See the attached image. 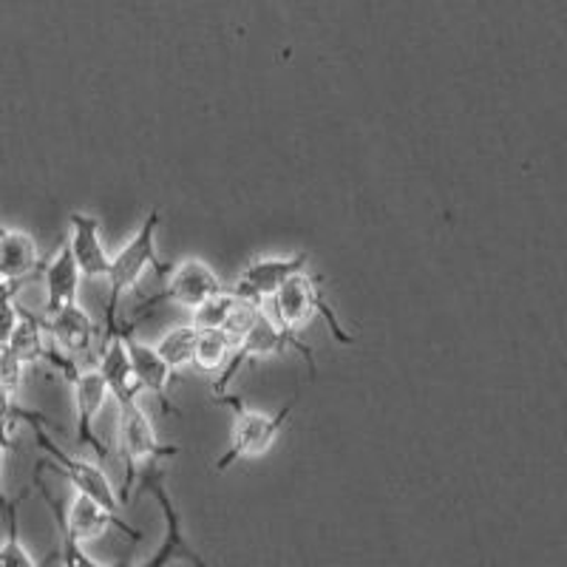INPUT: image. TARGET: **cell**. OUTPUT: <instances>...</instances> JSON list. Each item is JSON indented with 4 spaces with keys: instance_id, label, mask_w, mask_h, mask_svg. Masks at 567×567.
Here are the masks:
<instances>
[{
    "instance_id": "6da1fadb",
    "label": "cell",
    "mask_w": 567,
    "mask_h": 567,
    "mask_svg": "<svg viewBox=\"0 0 567 567\" xmlns=\"http://www.w3.org/2000/svg\"><path fill=\"white\" fill-rule=\"evenodd\" d=\"M159 219L162 213L159 207H154V210L142 219L140 230H136L134 239L128 241V245L123 247V250L116 252V256H111V267H109V303H105V338L111 336H120V332H125V323L123 329H120V323H116V310H120V298L125 296L128 290H134L136 284H140V278L145 276L148 270H156V272H168V267L162 265L159 258H156V227H159Z\"/></svg>"
},
{
    "instance_id": "7a4b0ae2",
    "label": "cell",
    "mask_w": 567,
    "mask_h": 567,
    "mask_svg": "<svg viewBox=\"0 0 567 567\" xmlns=\"http://www.w3.org/2000/svg\"><path fill=\"white\" fill-rule=\"evenodd\" d=\"M298 400H301V392L292 394L276 414L256 412V409H247L239 398H227L225 403H230L236 409V420H233V432H230V445L225 449L216 463H213V471H227L233 463L247 457H265L276 445L278 434H281L284 423L290 420V414L296 412Z\"/></svg>"
},
{
    "instance_id": "3957f363",
    "label": "cell",
    "mask_w": 567,
    "mask_h": 567,
    "mask_svg": "<svg viewBox=\"0 0 567 567\" xmlns=\"http://www.w3.org/2000/svg\"><path fill=\"white\" fill-rule=\"evenodd\" d=\"M23 420H27V423H32L34 440H38L40 452L45 454V460L52 463L54 471H60L63 477H69V483L74 485V491H78L80 496H89V499H94L97 505H103V508L111 511V514H120V505H123V499L116 496L114 485H111V480L105 477V471L100 468V465L85 463V460L65 454L63 449H60V445L49 437V432H45L49 417H43L40 412H29V409H23Z\"/></svg>"
},
{
    "instance_id": "277c9868",
    "label": "cell",
    "mask_w": 567,
    "mask_h": 567,
    "mask_svg": "<svg viewBox=\"0 0 567 567\" xmlns=\"http://www.w3.org/2000/svg\"><path fill=\"white\" fill-rule=\"evenodd\" d=\"M116 434H120V452H123L125 463V485H123V503H128L131 485L140 474L148 468H156L159 460L174 457L179 449L176 445H165L156 437L151 417L140 409V403H128V406H116Z\"/></svg>"
},
{
    "instance_id": "5b68a950",
    "label": "cell",
    "mask_w": 567,
    "mask_h": 567,
    "mask_svg": "<svg viewBox=\"0 0 567 567\" xmlns=\"http://www.w3.org/2000/svg\"><path fill=\"white\" fill-rule=\"evenodd\" d=\"M318 312H321L323 321L332 329V336H336L343 347H349V343L354 341L347 329L338 323L336 310H332L327 303V298H323L321 278L298 272V276H292L290 281L284 284L281 290L272 296V321L281 329H287V332H292V336H298V327L310 321L312 316H318Z\"/></svg>"
},
{
    "instance_id": "8992f818",
    "label": "cell",
    "mask_w": 567,
    "mask_h": 567,
    "mask_svg": "<svg viewBox=\"0 0 567 567\" xmlns=\"http://www.w3.org/2000/svg\"><path fill=\"white\" fill-rule=\"evenodd\" d=\"M287 349H296V352H301L303 358L310 361L312 372H316V354H312V349L307 347L301 338L278 327L270 316L258 318V323L252 327L250 336H247L239 347L233 349L230 363H227L225 372L219 374V381H216V394H219V400L227 398V389L233 386V381L239 378V372L247 367V363L256 361V358H267V354L287 352Z\"/></svg>"
},
{
    "instance_id": "52a82bcc",
    "label": "cell",
    "mask_w": 567,
    "mask_h": 567,
    "mask_svg": "<svg viewBox=\"0 0 567 567\" xmlns=\"http://www.w3.org/2000/svg\"><path fill=\"white\" fill-rule=\"evenodd\" d=\"M34 477H38V474H34ZM38 488H40V494H43L45 503H49V508H52L54 519H58V530L69 534L71 539L80 542V545L89 539H97V536L105 534L109 528H116L123 536H128L131 542L142 539V530H136L134 525L125 523L120 514H111V511H105L103 505H97L94 499H89V496L74 494L69 511H63L58 505V499L52 496V491L45 488V483L40 477H38Z\"/></svg>"
},
{
    "instance_id": "ba28073f",
    "label": "cell",
    "mask_w": 567,
    "mask_h": 567,
    "mask_svg": "<svg viewBox=\"0 0 567 567\" xmlns=\"http://www.w3.org/2000/svg\"><path fill=\"white\" fill-rule=\"evenodd\" d=\"M307 265H310V250H298L290 256H256L247 261L230 292L245 301L261 303L265 298L276 296L292 276L307 270Z\"/></svg>"
},
{
    "instance_id": "9c48e42d",
    "label": "cell",
    "mask_w": 567,
    "mask_h": 567,
    "mask_svg": "<svg viewBox=\"0 0 567 567\" xmlns=\"http://www.w3.org/2000/svg\"><path fill=\"white\" fill-rule=\"evenodd\" d=\"M65 378L71 381V394H74V417H78V425H74V432H78V443L89 445L94 449L100 460H109L111 452L109 445L100 440V434L94 432V423H97L100 412H103L105 400H109V386L100 378L97 367L94 369H78L71 367L65 372Z\"/></svg>"
},
{
    "instance_id": "30bf717a",
    "label": "cell",
    "mask_w": 567,
    "mask_h": 567,
    "mask_svg": "<svg viewBox=\"0 0 567 567\" xmlns=\"http://www.w3.org/2000/svg\"><path fill=\"white\" fill-rule=\"evenodd\" d=\"M221 292H225V287H221L219 272L213 270L207 261H202V258H182L179 265L171 267L168 287L162 290L159 298L148 303L154 307L159 301H174L187 307V310H199L202 303L221 296Z\"/></svg>"
},
{
    "instance_id": "8fae6325",
    "label": "cell",
    "mask_w": 567,
    "mask_h": 567,
    "mask_svg": "<svg viewBox=\"0 0 567 567\" xmlns=\"http://www.w3.org/2000/svg\"><path fill=\"white\" fill-rule=\"evenodd\" d=\"M69 247L83 278H105L111 256L103 245V221L94 213H69Z\"/></svg>"
},
{
    "instance_id": "7c38bea8",
    "label": "cell",
    "mask_w": 567,
    "mask_h": 567,
    "mask_svg": "<svg viewBox=\"0 0 567 567\" xmlns=\"http://www.w3.org/2000/svg\"><path fill=\"white\" fill-rule=\"evenodd\" d=\"M125 338V349H128V358H131V367H134V374H136V383H140L142 392L154 394L156 400L162 403V412L165 414H179V409H176V403L171 400V369L168 363L162 361L159 352H156V347H151V343L140 341V338L131 336V327L123 332Z\"/></svg>"
},
{
    "instance_id": "4fadbf2b",
    "label": "cell",
    "mask_w": 567,
    "mask_h": 567,
    "mask_svg": "<svg viewBox=\"0 0 567 567\" xmlns=\"http://www.w3.org/2000/svg\"><path fill=\"white\" fill-rule=\"evenodd\" d=\"M97 372L105 381V386H109V398L116 400V406H128V403H136V400H140L142 389L140 383H136V374H134V367H131L123 332H120V336L105 338Z\"/></svg>"
},
{
    "instance_id": "5bb4252c",
    "label": "cell",
    "mask_w": 567,
    "mask_h": 567,
    "mask_svg": "<svg viewBox=\"0 0 567 567\" xmlns=\"http://www.w3.org/2000/svg\"><path fill=\"white\" fill-rule=\"evenodd\" d=\"M43 327L54 347L69 354L89 352L94 338H97V323L80 303H71V307H63L52 316H43Z\"/></svg>"
},
{
    "instance_id": "9a60e30c",
    "label": "cell",
    "mask_w": 567,
    "mask_h": 567,
    "mask_svg": "<svg viewBox=\"0 0 567 567\" xmlns=\"http://www.w3.org/2000/svg\"><path fill=\"white\" fill-rule=\"evenodd\" d=\"M43 270V284H45V312L43 316H52V312L63 310V307H71V303H78V292H80V267L71 256L69 241L60 245V250L54 252V258L49 265L40 267Z\"/></svg>"
},
{
    "instance_id": "2e32d148",
    "label": "cell",
    "mask_w": 567,
    "mask_h": 567,
    "mask_svg": "<svg viewBox=\"0 0 567 567\" xmlns=\"http://www.w3.org/2000/svg\"><path fill=\"white\" fill-rule=\"evenodd\" d=\"M38 267H43L34 239L27 230L3 227L0 236V278L3 281H27Z\"/></svg>"
},
{
    "instance_id": "e0dca14e",
    "label": "cell",
    "mask_w": 567,
    "mask_h": 567,
    "mask_svg": "<svg viewBox=\"0 0 567 567\" xmlns=\"http://www.w3.org/2000/svg\"><path fill=\"white\" fill-rule=\"evenodd\" d=\"M9 349L18 354L23 367L49 361L54 347H49V341H45L43 316H34V312H29L27 307H20V321L18 327H14V336L12 341H9Z\"/></svg>"
},
{
    "instance_id": "ac0fdd59",
    "label": "cell",
    "mask_w": 567,
    "mask_h": 567,
    "mask_svg": "<svg viewBox=\"0 0 567 567\" xmlns=\"http://www.w3.org/2000/svg\"><path fill=\"white\" fill-rule=\"evenodd\" d=\"M27 496V491L9 505V511L3 514L7 519V539L0 542V567H45L52 565L58 559V554L45 556L43 561H34L32 554L23 548V542H20V523H18V511H20V499Z\"/></svg>"
},
{
    "instance_id": "d6986e66",
    "label": "cell",
    "mask_w": 567,
    "mask_h": 567,
    "mask_svg": "<svg viewBox=\"0 0 567 567\" xmlns=\"http://www.w3.org/2000/svg\"><path fill=\"white\" fill-rule=\"evenodd\" d=\"M196 343H199V329L194 323H185V327L168 329L165 336L156 341V352L165 363H168L171 372L182 367H194Z\"/></svg>"
},
{
    "instance_id": "ffe728a7",
    "label": "cell",
    "mask_w": 567,
    "mask_h": 567,
    "mask_svg": "<svg viewBox=\"0 0 567 567\" xmlns=\"http://www.w3.org/2000/svg\"><path fill=\"white\" fill-rule=\"evenodd\" d=\"M236 343L221 332V329H199V343H196L194 367L202 372H225L230 363Z\"/></svg>"
},
{
    "instance_id": "44dd1931",
    "label": "cell",
    "mask_w": 567,
    "mask_h": 567,
    "mask_svg": "<svg viewBox=\"0 0 567 567\" xmlns=\"http://www.w3.org/2000/svg\"><path fill=\"white\" fill-rule=\"evenodd\" d=\"M265 316V310H261V303H252V301H245V298H236L230 307V312H227L225 323H221V332H225L227 338H230L236 347H239L241 341H245L247 336L252 332V327L258 323V318Z\"/></svg>"
},
{
    "instance_id": "7402d4cb",
    "label": "cell",
    "mask_w": 567,
    "mask_h": 567,
    "mask_svg": "<svg viewBox=\"0 0 567 567\" xmlns=\"http://www.w3.org/2000/svg\"><path fill=\"white\" fill-rule=\"evenodd\" d=\"M233 301H236V296H233L230 290H225L221 296H216V298H210L207 303H202L199 310H194V327L196 329H221V323H225Z\"/></svg>"
},
{
    "instance_id": "603a6c76",
    "label": "cell",
    "mask_w": 567,
    "mask_h": 567,
    "mask_svg": "<svg viewBox=\"0 0 567 567\" xmlns=\"http://www.w3.org/2000/svg\"><path fill=\"white\" fill-rule=\"evenodd\" d=\"M23 363H20L18 354L9 347H0V383L7 386L9 394H14L20 389V381H23Z\"/></svg>"
},
{
    "instance_id": "cb8c5ba5",
    "label": "cell",
    "mask_w": 567,
    "mask_h": 567,
    "mask_svg": "<svg viewBox=\"0 0 567 567\" xmlns=\"http://www.w3.org/2000/svg\"><path fill=\"white\" fill-rule=\"evenodd\" d=\"M18 321H20V303L14 301L0 303V347H9Z\"/></svg>"
},
{
    "instance_id": "d4e9b609",
    "label": "cell",
    "mask_w": 567,
    "mask_h": 567,
    "mask_svg": "<svg viewBox=\"0 0 567 567\" xmlns=\"http://www.w3.org/2000/svg\"><path fill=\"white\" fill-rule=\"evenodd\" d=\"M7 449H12V429H3L0 425V471H3V457H7ZM14 499L12 496L3 494V488H0V514H7L9 505H12Z\"/></svg>"
},
{
    "instance_id": "484cf974",
    "label": "cell",
    "mask_w": 567,
    "mask_h": 567,
    "mask_svg": "<svg viewBox=\"0 0 567 567\" xmlns=\"http://www.w3.org/2000/svg\"><path fill=\"white\" fill-rule=\"evenodd\" d=\"M0 236H3V227H0Z\"/></svg>"
}]
</instances>
